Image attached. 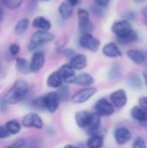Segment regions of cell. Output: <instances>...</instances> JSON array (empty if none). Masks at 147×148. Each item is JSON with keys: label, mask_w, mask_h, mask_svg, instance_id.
<instances>
[{"label": "cell", "mask_w": 147, "mask_h": 148, "mask_svg": "<svg viewBox=\"0 0 147 148\" xmlns=\"http://www.w3.org/2000/svg\"><path fill=\"white\" fill-rule=\"evenodd\" d=\"M101 115H99L96 112L90 113L88 111H79L75 114V119L77 126L84 129L90 135L96 133L100 130L101 127Z\"/></svg>", "instance_id": "1"}, {"label": "cell", "mask_w": 147, "mask_h": 148, "mask_svg": "<svg viewBox=\"0 0 147 148\" xmlns=\"http://www.w3.org/2000/svg\"><path fill=\"white\" fill-rule=\"evenodd\" d=\"M112 31L117 36L119 42L122 44L130 43L138 40V35L133 30L128 20H119L113 23Z\"/></svg>", "instance_id": "2"}, {"label": "cell", "mask_w": 147, "mask_h": 148, "mask_svg": "<svg viewBox=\"0 0 147 148\" xmlns=\"http://www.w3.org/2000/svg\"><path fill=\"white\" fill-rule=\"evenodd\" d=\"M29 92L28 83L24 81H17L3 96L8 104H16L27 95Z\"/></svg>", "instance_id": "3"}, {"label": "cell", "mask_w": 147, "mask_h": 148, "mask_svg": "<svg viewBox=\"0 0 147 148\" xmlns=\"http://www.w3.org/2000/svg\"><path fill=\"white\" fill-rule=\"evenodd\" d=\"M54 39V34L49 32L48 30H37L31 36L28 49L29 51H34L37 48L52 42Z\"/></svg>", "instance_id": "4"}, {"label": "cell", "mask_w": 147, "mask_h": 148, "mask_svg": "<svg viewBox=\"0 0 147 148\" xmlns=\"http://www.w3.org/2000/svg\"><path fill=\"white\" fill-rule=\"evenodd\" d=\"M79 44L81 48L88 49L93 53H95L96 51H98L101 46V42L94 36H92L91 33H88L83 34L81 36L79 40Z\"/></svg>", "instance_id": "5"}, {"label": "cell", "mask_w": 147, "mask_h": 148, "mask_svg": "<svg viewBox=\"0 0 147 148\" xmlns=\"http://www.w3.org/2000/svg\"><path fill=\"white\" fill-rule=\"evenodd\" d=\"M78 23H79V29L82 34L91 33L94 27L90 21L89 12L87 10L80 9L78 10Z\"/></svg>", "instance_id": "6"}, {"label": "cell", "mask_w": 147, "mask_h": 148, "mask_svg": "<svg viewBox=\"0 0 147 148\" xmlns=\"http://www.w3.org/2000/svg\"><path fill=\"white\" fill-rule=\"evenodd\" d=\"M95 112L101 117H107L113 115L114 113V106L112 102L105 98H101L94 105Z\"/></svg>", "instance_id": "7"}, {"label": "cell", "mask_w": 147, "mask_h": 148, "mask_svg": "<svg viewBox=\"0 0 147 148\" xmlns=\"http://www.w3.org/2000/svg\"><path fill=\"white\" fill-rule=\"evenodd\" d=\"M97 93V89L95 88H83L77 93H75L71 97V101L75 104H81L87 102L89 99H91Z\"/></svg>", "instance_id": "8"}, {"label": "cell", "mask_w": 147, "mask_h": 148, "mask_svg": "<svg viewBox=\"0 0 147 148\" xmlns=\"http://www.w3.org/2000/svg\"><path fill=\"white\" fill-rule=\"evenodd\" d=\"M22 125L27 128H36L42 129L43 127L42 119L35 113H29L23 116L22 121Z\"/></svg>", "instance_id": "9"}, {"label": "cell", "mask_w": 147, "mask_h": 148, "mask_svg": "<svg viewBox=\"0 0 147 148\" xmlns=\"http://www.w3.org/2000/svg\"><path fill=\"white\" fill-rule=\"evenodd\" d=\"M45 108L49 113H55L58 108L61 101L60 96L57 92H50L43 96Z\"/></svg>", "instance_id": "10"}, {"label": "cell", "mask_w": 147, "mask_h": 148, "mask_svg": "<svg viewBox=\"0 0 147 148\" xmlns=\"http://www.w3.org/2000/svg\"><path fill=\"white\" fill-rule=\"evenodd\" d=\"M110 101L117 108H122L127 104V95L124 89H117L110 95Z\"/></svg>", "instance_id": "11"}, {"label": "cell", "mask_w": 147, "mask_h": 148, "mask_svg": "<svg viewBox=\"0 0 147 148\" xmlns=\"http://www.w3.org/2000/svg\"><path fill=\"white\" fill-rule=\"evenodd\" d=\"M113 136H114V140L118 145H125L131 140L132 134L127 127H118L115 129Z\"/></svg>", "instance_id": "12"}, {"label": "cell", "mask_w": 147, "mask_h": 148, "mask_svg": "<svg viewBox=\"0 0 147 148\" xmlns=\"http://www.w3.org/2000/svg\"><path fill=\"white\" fill-rule=\"evenodd\" d=\"M70 83L81 87H88L94 83V78L93 75H91L88 73H81L80 75H75L72 79Z\"/></svg>", "instance_id": "13"}, {"label": "cell", "mask_w": 147, "mask_h": 148, "mask_svg": "<svg viewBox=\"0 0 147 148\" xmlns=\"http://www.w3.org/2000/svg\"><path fill=\"white\" fill-rule=\"evenodd\" d=\"M44 63H45V56H44L43 52H42V51H36L33 54L32 59L30 61L31 71L33 73L38 72L44 66Z\"/></svg>", "instance_id": "14"}, {"label": "cell", "mask_w": 147, "mask_h": 148, "mask_svg": "<svg viewBox=\"0 0 147 148\" xmlns=\"http://www.w3.org/2000/svg\"><path fill=\"white\" fill-rule=\"evenodd\" d=\"M102 53L109 58H117L122 56V51L120 50L119 46L113 42L105 44V46L102 48Z\"/></svg>", "instance_id": "15"}, {"label": "cell", "mask_w": 147, "mask_h": 148, "mask_svg": "<svg viewBox=\"0 0 147 148\" xmlns=\"http://www.w3.org/2000/svg\"><path fill=\"white\" fill-rule=\"evenodd\" d=\"M69 64L75 70H81L86 68L88 64V60L85 55L83 54H75L70 57Z\"/></svg>", "instance_id": "16"}, {"label": "cell", "mask_w": 147, "mask_h": 148, "mask_svg": "<svg viewBox=\"0 0 147 148\" xmlns=\"http://www.w3.org/2000/svg\"><path fill=\"white\" fill-rule=\"evenodd\" d=\"M58 72L62 80L66 82H70L72 79L75 76V69L69 63L62 65L58 69Z\"/></svg>", "instance_id": "17"}, {"label": "cell", "mask_w": 147, "mask_h": 148, "mask_svg": "<svg viewBox=\"0 0 147 148\" xmlns=\"http://www.w3.org/2000/svg\"><path fill=\"white\" fill-rule=\"evenodd\" d=\"M131 116L136 121L143 123L147 121V111L145 110L141 106H134L131 109Z\"/></svg>", "instance_id": "18"}, {"label": "cell", "mask_w": 147, "mask_h": 148, "mask_svg": "<svg viewBox=\"0 0 147 148\" xmlns=\"http://www.w3.org/2000/svg\"><path fill=\"white\" fill-rule=\"evenodd\" d=\"M63 80L62 78V76L60 75L58 70L57 71H54L52 72L48 79H47V85L48 87L49 88H59L61 86H62L63 84Z\"/></svg>", "instance_id": "19"}, {"label": "cell", "mask_w": 147, "mask_h": 148, "mask_svg": "<svg viewBox=\"0 0 147 148\" xmlns=\"http://www.w3.org/2000/svg\"><path fill=\"white\" fill-rule=\"evenodd\" d=\"M58 10L62 18L67 20V19H69L73 16L74 6L70 3H68L67 0H65L60 4Z\"/></svg>", "instance_id": "20"}, {"label": "cell", "mask_w": 147, "mask_h": 148, "mask_svg": "<svg viewBox=\"0 0 147 148\" xmlns=\"http://www.w3.org/2000/svg\"><path fill=\"white\" fill-rule=\"evenodd\" d=\"M127 85L131 88L139 89V88H142L143 87V81L138 73L133 72L127 77Z\"/></svg>", "instance_id": "21"}, {"label": "cell", "mask_w": 147, "mask_h": 148, "mask_svg": "<svg viewBox=\"0 0 147 148\" xmlns=\"http://www.w3.org/2000/svg\"><path fill=\"white\" fill-rule=\"evenodd\" d=\"M32 26L38 29L49 30L51 29V23L47 18H45L42 16H36V18H34V20L32 21Z\"/></svg>", "instance_id": "22"}, {"label": "cell", "mask_w": 147, "mask_h": 148, "mask_svg": "<svg viewBox=\"0 0 147 148\" xmlns=\"http://www.w3.org/2000/svg\"><path fill=\"white\" fill-rule=\"evenodd\" d=\"M104 144L103 135L100 134H91V136L87 140V147L89 148H100Z\"/></svg>", "instance_id": "23"}, {"label": "cell", "mask_w": 147, "mask_h": 148, "mask_svg": "<svg viewBox=\"0 0 147 148\" xmlns=\"http://www.w3.org/2000/svg\"><path fill=\"white\" fill-rule=\"evenodd\" d=\"M126 55L130 60H132L134 63H136L138 65L144 63V62L146 60L145 55L138 49H130L127 51Z\"/></svg>", "instance_id": "24"}, {"label": "cell", "mask_w": 147, "mask_h": 148, "mask_svg": "<svg viewBox=\"0 0 147 148\" xmlns=\"http://www.w3.org/2000/svg\"><path fill=\"white\" fill-rule=\"evenodd\" d=\"M16 69L24 75H28L29 74L31 71V67H30V62L22 57H18L16 59Z\"/></svg>", "instance_id": "25"}, {"label": "cell", "mask_w": 147, "mask_h": 148, "mask_svg": "<svg viewBox=\"0 0 147 148\" xmlns=\"http://www.w3.org/2000/svg\"><path fill=\"white\" fill-rule=\"evenodd\" d=\"M29 25V20L28 18H22L15 25L14 32L18 36L23 35L26 31V29H28Z\"/></svg>", "instance_id": "26"}, {"label": "cell", "mask_w": 147, "mask_h": 148, "mask_svg": "<svg viewBox=\"0 0 147 148\" xmlns=\"http://www.w3.org/2000/svg\"><path fill=\"white\" fill-rule=\"evenodd\" d=\"M10 134H16L21 131V124L16 120H10L5 124Z\"/></svg>", "instance_id": "27"}, {"label": "cell", "mask_w": 147, "mask_h": 148, "mask_svg": "<svg viewBox=\"0 0 147 148\" xmlns=\"http://www.w3.org/2000/svg\"><path fill=\"white\" fill-rule=\"evenodd\" d=\"M0 1L8 9L15 10V9H17L18 7L21 6L23 0H0Z\"/></svg>", "instance_id": "28"}, {"label": "cell", "mask_w": 147, "mask_h": 148, "mask_svg": "<svg viewBox=\"0 0 147 148\" xmlns=\"http://www.w3.org/2000/svg\"><path fill=\"white\" fill-rule=\"evenodd\" d=\"M61 101H67L69 96V88L67 86H61L59 88V91L57 92Z\"/></svg>", "instance_id": "29"}, {"label": "cell", "mask_w": 147, "mask_h": 148, "mask_svg": "<svg viewBox=\"0 0 147 148\" xmlns=\"http://www.w3.org/2000/svg\"><path fill=\"white\" fill-rule=\"evenodd\" d=\"M120 69L117 65L113 66L109 70V77L111 80H116L120 76Z\"/></svg>", "instance_id": "30"}, {"label": "cell", "mask_w": 147, "mask_h": 148, "mask_svg": "<svg viewBox=\"0 0 147 148\" xmlns=\"http://www.w3.org/2000/svg\"><path fill=\"white\" fill-rule=\"evenodd\" d=\"M33 106H34L35 108H36V109H40V110L46 109V108H45V105H44L43 96L39 97V98H37V99H35L34 101H33Z\"/></svg>", "instance_id": "31"}, {"label": "cell", "mask_w": 147, "mask_h": 148, "mask_svg": "<svg viewBox=\"0 0 147 148\" xmlns=\"http://www.w3.org/2000/svg\"><path fill=\"white\" fill-rule=\"evenodd\" d=\"M133 147L134 148H146V144L145 139L143 137H138L134 140Z\"/></svg>", "instance_id": "32"}, {"label": "cell", "mask_w": 147, "mask_h": 148, "mask_svg": "<svg viewBox=\"0 0 147 148\" xmlns=\"http://www.w3.org/2000/svg\"><path fill=\"white\" fill-rule=\"evenodd\" d=\"M9 52L12 56H16L20 52V46L16 43H12L9 48Z\"/></svg>", "instance_id": "33"}, {"label": "cell", "mask_w": 147, "mask_h": 148, "mask_svg": "<svg viewBox=\"0 0 147 148\" xmlns=\"http://www.w3.org/2000/svg\"><path fill=\"white\" fill-rule=\"evenodd\" d=\"M10 135V133L7 129L6 126H0V140L6 139Z\"/></svg>", "instance_id": "34"}, {"label": "cell", "mask_w": 147, "mask_h": 148, "mask_svg": "<svg viewBox=\"0 0 147 148\" xmlns=\"http://www.w3.org/2000/svg\"><path fill=\"white\" fill-rule=\"evenodd\" d=\"M25 144V140L23 139H19V140H16L14 141V143L10 144L9 147H23Z\"/></svg>", "instance_id": "35"}, {"label": "cell", "mask_w": 147, "mask_h": 148, "mask_svg": "<svg viewBox=\"0 0 147 148\" xmlns=\"http://www.w3.org/2000/svg\"><path fill=\"white\" fill-rule=\"evenodd\" d=\"M139 106H141L145 110L147 111V96L141 97L139 100Z\"/></svg>", "instance_id": "36"}, {"label": "cell", "mask_w": 147, "mask_h": 148, "mask_svg": "<svg viewBox=\"0 0 147 148\" xmlns=\"http://www.w3.org/2000/svg\"><path fill=\"white\" fill-rule=\"evenodd\" d=\"M7 102L3 97H0V112H3L7 109Z\"/></svg>", "instance_id": "37"}, {"label": "cell", "mask_w": 147, "mask_h": 148, "mask_svg": "<svg viewBox=\"0 0 147 148\" xmlns=\"http://www.w3.org/2000/svg\"><path fill=\"white\" fill-rule=\"evenodd\" d=\"M96 4L100 7H107L108 5L109 0H94Z\"/></svg>", "instance_id": "38"}, {"label": "cell", "mask_w": 147, "mask_h": 148, "mask_svg": "<svg viewBox=\"0 0 147 148\" xmlns=\"http://www.w3.org/2000/svg\"><path fill=\"white\" fill-rule=\"evenodd\" d=\"M142 16H144V19H145L146 24H147V6L146 7H145V8L142 10Z\"/></svg>", "instance_id": "39"}, {"label": "cell", "mask_w": 147, "mask_h": 148, "mask_svg": "<svg viewBox=\"0 0 147 148\" xmlns=\"http://www.w3.org/2000/svg\"><path fill=\"white\" fill-rule=\"evenodd\" d=\"M68 3H70L74 7L75 6H76V5H78L80 3H81V0H67Z\"/></svg>", "instance_id": "40"}, {"label": "cell", "mask_w": 147, "mask_h": 148, "mask_svg": "<svg viewBox=\"0 0 147 148\" xmlns=\"http://www.w3.org/2000/svg\"><path fill=\"white\" fill-rule=\"evenodd\" d=\"M143 79H144V82H145L146 86L147 87V73H145V74L143 75Z\"/></svg>", "instance_id": "41"}, {"label": "cell", "mask_w": 147, "mask_h": 148, "mask_svg": "<svg viewBox=\"0 0 147 148\" xmlns=\"http://www.w3.org/2000/svg\"><path fill=\"white\" fill-rule=\"evenodd\" d=\"M142 125L144 126V127H145V128L147 130V121H145V122H143V123H142Z\"/></svg>", "instance_id": "42"}, {"label": "cell", "mask_w": 147, "mask_h": 148, "mask_svg": "<svg viewBox=\"0 0 147 148\" xmlns=\"http://www.w3.org/2000/svg\"><path fill=\"white\" fill-rule=\"evenodd\" d=\"M1 18H2V11L0 10V20H1Z\"/></svg>", "instance_id": "43"}, {"label": "cell", "mask_w": 147, "mask_h": 148, "mask_svg": "<svg viewBox=\"0 0 147 148\" xmlns=\"http://www.w3.org/2000/svg\"><path fill=\"white\" fill-rule=\"evenodd\" d=\"M42 2H49V1H50V0H41Z\"/></svg>", "instance_id": "44"}]
</instances>
